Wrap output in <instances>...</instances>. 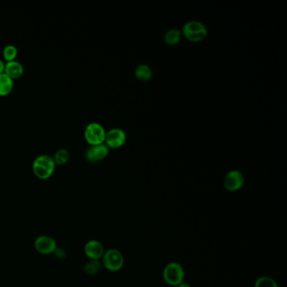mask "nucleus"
Returning <instances> with one entry per match:
<instances>
[{
	"instance_id": "3",
	"label": "nucleus",
	"mask_w": 287,
	"mask_h": 287,
	"mask_svg": "<svg viewBox=\"0 0 287 287\" xmlns=\"http://www.w3.org/2000/svg\"><path fill=\"white\" fill-rule=\"evenodd\" d=\"M183 34L190 42H200L208 36V30L202 22L192 20L184 26Z\"/></svg>"
},
{
	"instance_id": "15",
	"label": "nucleus",
	"mask_w": 287,
	"mask_h": 287,
	"mask_svg": "<svg viewBox=\"0 0 287 287\" xmlns=\"http://www.w3.org/2000/svg\"><path fill=\"white\" fill-rule=\"evenodd\" d=\"M181 39V32L177 29H172L165 34L164 42L168 45H176Z\"/></svg>"
},
{
	"instance_id": "11",
	"label": "nucleus",
	"mask_w": 287,
	"mask_h": 287,
	"mask_svg": "<svg viewBox=\"0 0 287 287\" xmlns=\"http://www.w3.org/2000/svg\"><path fill=\"white\" fill-rule=\"evenodd\" d=\"M24 68L20 62L14 61L7 62L4 68V74L8 75L10 78H18L23 74Z\"/></svg>"
},
{
	"instance_id": "13",
	"label": "nucleus",
	"mask_w": 287,
	"mask_h": 287,
	"mask_svg": "<svg viewBox=\"0 0 287 287\" xmlns=\"http://www.w3.org/2000/svg\"><path fill=\"white\" fill-rule=\"evenodd\" d=\"M135 75H136L138 80H141L142 82H146V81L151 80L152 77V72L148 65L141 64V65L136 66V70H135Z\"/></svg>"
},
{
	"instance_id": "6",
	"label": "nucleus",
	"mask_w": 287,
	"mask_h": 287,
	"mask_svg": "<svg viewBox=\"0 0 287 287\" xmlns=\"http://www.w3.org/2000/svg\"><path fill=\"white\" fill-rule=\"evenodd\" d=\"M244 184V176L238 170H232L224 177V184L228 192H237Z\"/></svg>"
},
{
	"instance_id": "9",
	"label": "nucleus",
	"mask_w": 287,
	"mask_h": 287,
	"mask_svg": "<svg viewBox=\"0 0 287 287\" xmlns=\"http://www.w3.org/2000/svg\"><path fill=\"white\" fill-rule=\"evenodd\" d=\"M109 154V148L106 144L91 145L86 150V158L88 162H96L100 160H104Z\"/></svg>"
},
{
	"instance_id": "18",
	"label": "nucleus",
	"mask_w": 287,
	"mask_h": 287,
	"mask_svg": "<svg viewBox=\"0 0 287 287\" xmlns=\"http://www.w3.org/2000/svg\"><path fill=\"white\" fill-rule=\"evenodd\" d=\"M254 287H278L276 282L270 277L263 276L256 280Z\"/></svg>"
},
{
	"instance_id": "12",
	"label": "nucleus",
	"mask_w": 287,
	"mask_h": 287,
	"mask_svg": "<svg viewBox=\"0 0 287 287\" xmlns=\"http://www.w3.org/2000/svg\"><path fill=\"white\" fill-rule=\"evenodd\" d=\"M13 80L8 77L4 72L0 74V96H6L10 94L13 90Z\"/></svg>"
},
{
	"instance_id": "7",
	"label": "nucleus",
	"mask_w": 287,
	"mask_h": 287,
	"mask_svg": "<svg viewBox=\"0 0 287 287\" xmlns=\"http://www.w3.org/2000/svg\"><path fill=\"white\" fill-rule=\"evenodd\" d=\"M34 245H35L36 250L40 254H44V256L54 254V251L58 248L55 240L48 235H42L36 238Z\"/></svg>"
},
{
	"instance_id": "16",
	"label": "nucleus",
	"mask_w": 287,
	"mask_h": 287,
	"mask_svg": "<svg viewBox=\"0 0 287 287\" xmlns=\"http://www.w3.org/2000/svg\"><path fill=\"white\" fill-rule=\"evenodd\" d=\"M54 160L56 164H64L70 160V152L66 148H59L55 152Z\"/></svg>"
},
{
	"instance_id": "14",
	"label": "nucleus",
	"mask_w": 287,
	"mask_h": 287,
	"mask_svg": "<svg viewBox=\"0 0 287 287\" xmlns=\"http://www.w3.org/2000/svg\"><path fill=\"white\" fill-rule=\"evenodd\" d=\"M101 266H102V264L100 261L90 260L84 266V272H86V274L88 276H94L100 272Z\"/></svg>"
},
{
	"instance_id": "20",
	"label": "nucleus",
	"mask_w": 287,
	"mask_h": 287,
	"mask_svg": "<svg viewBox=\"0 0 287 287\" xmlns=\"http://www.w3.org/2000/svg\"><path fill=\"white\" fill-rule=\"evenodd\" d=\"M4 68H6V64L0 59V74L4 72Z\"/></svg>"
},
{
	"instance_id": "4",
	"label": "nucleus",
	"mask_w": 287,
	"mask_h": 287,
	"mask_svg": "<svg viewBox=\"0 0 287 287\" xmlns=\"http://www.w3.org/2000/svg\"><path fill=\"white\" fill-rule=\"evenodd\" d=\"M101 264L110 272H119L124 266V257L119 250L110 248L104 251Z\"/></svg>"
},
{
	"instance_id": "5",
	"label": "nucleus",
	"mask_w": 287,
	"mask_h": 287,
	"mask_svg": "<svg viewBox=\"0 0 287 287\" xmlns=\"http://www.w3.org/2000/svg\"><path fill=\"white\" fill-rule=\"evenodd\" d=\"M106 134L104 128L97 122L90 123L84 130V138L90 145L104 144Z\"/></svg>"
},
{
	"instance_id": "2",
	"label": "nucleus",
	"mask_w": 287,
	"mask_h": 287,
	"mask_svg": "<svg viewBox=\"0 0 287 287\" xmlns=\"http://www.w3.org/2000/svg\"><path fill=\"white\" fill-rule=\"evenodd\" d=\"M162 278L168 286H178L184 282V270L180 264L171 262L165 266L162 272Z\"/></svg>"
},
{
	"instance_id": "10",
	"label": "nucleus",
	"mask_w": 287,
	"mask_h": 287,
	"mask_svg": "<svg viewBox=\"0 0 287 287\" xmlns=\"http://www.w3.org/2000/svg\"><path fill=\"white\" fill-rule=\"evenodd\" d=\"M84 254L90 260H100L104 256V246L97 240H90L84 246Z\"/></svg>"
},
{
	"instance_id": "17",
	"label": "nucleus",
	"mask_w": 287,
	"mask_h": 287,
	"mask_svg": "<svg viewBox=\"0 0 287 287\" xmlns=\"http://www.w3.org/2000/svg\"><path fill=\"white\" fill-rule=\"evenodd\" d=\"M18 54V50L14 45L6 46L3 50L4 58L7 62L14 61Z\"/></svg>"
},
{
	"instance_id": "21",
	"label": "nucleus",
	"mask_w": 287,
	"mask_h": 287,
	"mask_svg": "<svg viewBox=\"0 0 287 287\" xmlns=\"http://www.w3.org/2000/svg\"><path fill=\"white\" fill-rule=\"evenodd\" d=\"M176 287H192L190 286L188 283H184V282H182L181 284H178V286Z\"/></svg>"
},
{
	"instance_id": "8",
	"label": "nucleus",
	"mask_w": 287,
	"mask_h": 287,
	"mask_svg": "<svg viewBox=\"0 0 287 287\" xmlns=\"http://www.w3.org/2000/svg\"><path fill=\"white\" fill-rule=\"evenodd\" d=\"M126 140L125 132L120 128H113L106 134V145L112 148H119L123 146Z\"/></svg>"
},
{
	"instance_id": "19",
	"label": "nucleus",
	"mask_w": 287,
	"mask_h": 287,
	"mask_svg": "<svg viewBox=\"0 0 287 287\" xmlns=\"http://www.w3.org/2000/svg\"><path fill=\"white\" fill-rule=\"evenodd\" d=\"M54 254L56 258H64L66 257V251L64 248H56Z\"/></svg>"
},
{
	"instance_id": "1",
	"label": "nucleus",
	"mask_w": 287,
	"mask_h": 287,
	"mask_svg": "<svg viewBox=\"0 0 287 287\" xmlns=\"http://www.w3.org/2000/svg\"><path fill=\"white\" fill-rule=\"evenodd\" d=\"M56 164L54 158L50 155L42 154L38 156L32 164V170L35 176L40 180H46L52 176Z\"/></svg>"
}]
</instances>
